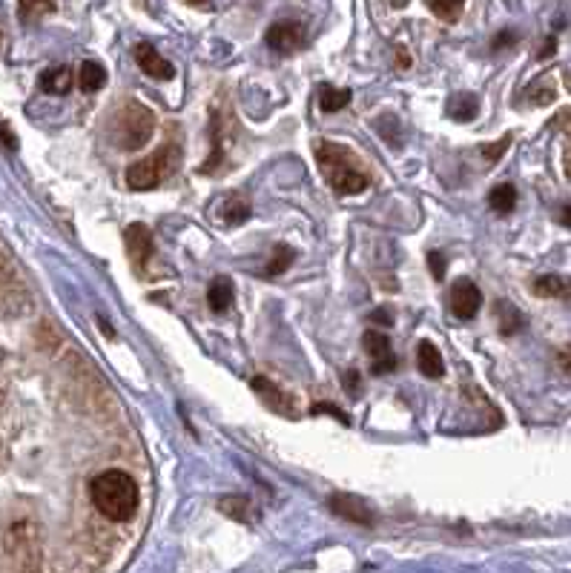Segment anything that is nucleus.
<instances>
[{
    "label": "nucleus",
    "mask_w": 571,
    "mask_h": 573,
    "mask_svg": "<svg viewBox=\"0 0 571 573\" xmlns=\"http://www.w3.org/2000/svg\"><path fill=\"white\" fill-rule=\"evenodd\" d=\"M92 505L109 522H127L138 510V484L124 470H104L90 484Z\"/></svg>",
    "instance_id": "1"
},
{
    "label": "nucleus",
    "mask_w": 571,
    "mask_h": 573,
    "mask_svg": "<svg viewBox=\"0 0 571 573\" xmlns=\"http://www.w3.org/2000/svg\"><path fill=\"white\" fill-rule=\"evenodd\" d=\"M218 210H222V215H215V218H218V221L230 224V227L245 224L247 218H250V204L241 198V195H236V192L224 195V198L218 201Z\"/></svg>",
    "instance_id": "11"
},
{
    "label": "nucleus",
    "mask_w": 571,
    "mask_h": 573,
    "mask_svg": "<svg viewBox=\"0 0 571 573\" xmlns=\"http://www.w3.org/2000/svg\"><path fill=\"white\" fill-rule=\"evenodd\" d=\"M233 296H236L233 282H230V278H215V282L210 284V290H207L210 310L213 313H227L230 304H233Z\"/></svg>",
    "instance_id": "14"
},
{
    "label": "nucleus",
    "mask_w": 571,
    "mask_h": 573,
    "mask_svg": "<svg viewBox=\"0 0 571 573\" xmlns=\"http://www.w3.org/2000/svg\"><path fill=\"white\" fill-rule=\"evenodd\" d=\"M557 364H560V370L571 376V345H566L560 352H557Z\"/></svg>",
    "instance_id": "34"
},
{
    "label": "nucleus",
    "mask_w": 571,
    "mask_h": 573,
    "mask_svg": "<svg viewBox=\"0 0 571 573\" xmlns=\"http://www.w3.org/2000/svg\"><path fill=\"white\" fill-rule=\"evenodd\" d=\"M508 143H512V136H505V138L494 141V143H485V146H482V155L489 158L491 164H494V161H500V158H503V152L508 150Z\"/></svg>",
    "instance_id": "27"
},
{
    "label": "nucleus",
    "mask_w": 571,
    "mask_h": 573,
    "mask_svg": "<svg viewBox=\"0 0 571 573\" xmlns=\"http://www.w3.org/2000/svg\"><path fill=\"white\" fill-rule=\"evenodd\" d=\"M531 290L540 298H571V282L563 275H540Z\"/></svg>",
    "instance_id": "13"
},
{
    "label": "nucleus",
    "mask_w": 571,
    "mask_h": 573,
    "mask_svg": "<svg viewBox=\"0 0 571 573\" xmlns=\"http://www.w3.org/2000/svg\"><path fill=\"white\" fill-rule=\"evenodd\" d=\"M124 241H127V252H129L132 264L141 270V267L153 259V233L144 224H129L124 233Z\"/></svg>",
    "instance_id": "10"
},
{
    "label": "nucleus",
    "mask_w": 571,
    "mask_h": 573,
    "mask_svg": "<svg viewBox=\"0 0 571 573\" xmlns=\"http://www.w3.org/2000/svg\"><path fill=\"white\" fill-rule=\"evenodd\" d=\"M497 315H500V327H503V336H512L522 327V315L520 310H514L512 301H500L497 304Z\"/></svg>",
    "instance_id": "23"
},
{
    "label": "nucleus",
    "mask_w": 571,
    "mask_h": 573,
    "mask_svg": "<svg viewBox=\"0 0 571 573\" xmlns=\"http://www.w3.org/2000/svg\"><path fill=\"white\" fill-rule=\"evenodd\" d=\"M554 127L566 132V155H563V166H566V175H568V181H571V109H563V112L554 118Z\"/></svg>",
    "instance_id": "25"
},
{
    "label": "nucleus",
    "mask_w": 571,
    "mask_h": 573,
    "mask_svg": "<svg viewBox=\"0 0 571 573\" xmlns=\"http://www.w3.org/2000/svg\"><path fill=\"white\" fill-rule=\"evenodd\" d=\"M290 261H293V250L285 247V244H278V247L273 250V259L267 261V275H282Z\"/></svg>",
    "instance_id": "24"
},
{
    "label": "nucleus",
    "mask_w": 571,
    "mask_h": 573,
    "mask_svg": "<svg viewBox=\"0 0 571 573\" xmlns=\"http://www.w3.org/2000/svg\"><path fill=\"white\" fill-rule=\"evenodd\" d=\"M41 89L50 95H66L72 89V69L69 66H52L41 75Z\"/></svg>",
    "instance_id": "15"
},
{
    "label": "nucleus",
    "mask_w": 571,
    "mask_h": 573,
    "mask_svg": "<svg viewBox=\"0 0 571 573\" xmlns=\"http://www.w3.org/2000/svg\"><path fill=\"white\" fill-rule=\"evenodd\" d=\"M391 6H396V9H403V6H408V0H391Z\"/></svg>",
    "instance_id": "39"
},
{
    "label": "nucleus",
    "mask_w": 571,
    "mask_h": 573,
    "mask_svg": "<svg viewBox=\"0 0 571 573\" xmlns=\"http://www.w3.org/2000/svg\"><path fill=\"white\" fill-rule=\"evenodd\" d=\"M477 109H480L477 95H454L451 101H448V115L454 120H473Z\"/></svg>",
    "instance_id": "18"
},
{
    "label": "nucleus",
    "mask_w": 571,
    "mask_h": 573,
    "mask_svg": "<svg viewBox=\"0 0 571 573\" xmlns=\"http://www.w3.org/2000/svg\"><path fill=\"white\" fill-rule=\"evenodd\" d=\"M316 158L322 164V173L331 181V187L342 195H359L362 190H368V178H364L359 169H354V155H350L345 146L327 143L322 141L319 150H316Z\"/></svg>",
    "instance_id": "2"
},
{
    "label": "nucleus",
    "mask_w": 571,
    "mask_h": 573,
    "mask_svg": "<svg viewBox=\"0 0 571 573\" xmlns=\"http://www.w3.org/2000/svg\"><path fill=\"white\" fill-rule=\"evenodd\" d=\"M448 304H451V313L457 315V319H473V315L480 313L482 307V292L480 287L468 282V278H459V282H454L451 287V296H448Z\"/></svg>",
    "instance_id": "6"
},
{
    "label": "nucleus",
    "mask_w": 571,
    "mask_h": 573,
    "mask_svg": "<svg viewBox=\"0 0 571 573\" xmlns=\"http://www.w3.org/2000/svg\"><path fill=\"white\" fill-rule=\"evenodd\" d=\"M331 510L336 516H342L348 522H354V525H364V528H371L376 516H373V510L368 507V502H362V499L356 496H348V493H336L331 496Z\"/></svg>",
    "instance_id": "7"
},
{
    "label": "nucleus",
    "mask_w": 571,
    "mask_h": 573,
    "mask_svg": "<svg viewBox=\"0 0 571 573\" xmlns=\"http://www.w3.org/2000/svg\"><path fill=\"white\" fill-rule=\"evenodd\" d=\"M190 6H199V9H213V4L210 0H187Z\"/></svg>",
    "instance_id": "36"
},
{
    "label": "nucleus",
    "mask_w": 571,
    "mask_h": 573,
    "mask_svg": "<svg viewBox=\"0 0 571 573\" xmlns=\"http://www.w3.org/2000/svg\"><path fill=\"white\" fill-rule=\"evenodd\" d=\"M417 368L422 376H428V379H440L445 373V361L440 356V350H436L431 341H422L419 350H417Z\"/></svg>",
    "instance_id": "12"
},
{
    "label": "nucleus",
    "mask_w": 571,
    "mask_h": 573,
    "mask_svg": "<svg viewBox=\"0 0 571 573\" xmlns=\"http://www.w3.org/2000/svg\"><path fill=\"white\" fill-rule=\"evenodd\" d=\"M362 345H364V350H368V356L373 361L391 356V338H387L382 330H368V333L362 336Z\"/></svg>",
    "instance_id": "20"
},
{
    "label": "nucleus",
    "mask_w": 571,
    "mask_h": 573,
    "mask_svg": "<svg viewBox=\"0 0 571 573\" xmlns=\"http://www.w3.org/2000/svg\"><path fill=\"white\" fill-rule=\"evenodd\" d=\"M101 333H104L106 338H113V336H115V333H113V327H109V324H106L104 319H101Z\"/></svg>",
    "instance_id": "38"
},
{
    "label": "nucleus",
    "mask_w": 571,
    "mask_h": 573,
    "mask_svg": "<svg viewBox=\"0 0 571 573\" xmlns=\"http://www.w3.org/2000/svg\"><path fill=\"white\" fill-rule=\"evenodd\" d=\"M250 384L273 413H278V416H287V419H296V405L290 401V396L285 393V390H278L270 379H264V376H256Z\"/></svg>",
    "instance_id": "8"
},
{
    "label": "nucleus",
    "mask_w": 571,
    "mask_h": 573,
    "mask_svg": "<svg viewBox=\"0 0 571 573\" xmlns=\"http://www.w3.org/2000/svg\"><path fill=\"white\" fill-rule=\"evenodd\" d=\"M514 43H517V35H514V32H508V29H505V32H500V35H497V38H494V49H505V46H514Z\"/></svg>",
    "instance_id": "33"
},
{
    "label": "nucleus",
    "mask_w": 571,
    "mask_h": 573,
    "mask_svg": "<svg viewBox=\"0 0 571 573\" xmlns=\"http://www.w3.org/2000/svg\"><path fill=\"white\" fill-rule=\"evenodd\" d=\"M554 49H557V41H554V38H549V41L543 43V49H540V52H537V58H540V60L551 58V55H554Z\"/></svg>",
    "instance_id": "35"
},
{
    "label": "nucleus",
    "mask_w": 571,
    "mask_h": 573,
    "mask_svg": "<svg viewBox=\"0 0 571 573\" xmlns=\"http://www.w3.org/2000/svg\"><path fill=\"white\" fill-rule=\"evenodd\" d=\"M528 97H531V104L534 106H545V104H551L554 101V83L545 78V81H537L534 87L528 89Z\"/></svg>",
    "instance_id": "26"
},
{
    "label": "nucleus",
    "mask_w": 571,
    "mask_h": 573,
    "mask_svg": "<svg viewBox=\"0 0 571 573\" xmlns=\"http://www.w3.org/2000/svg\"><path fill=\"white\" fill-rule=\"evenodd\" d=\"M566 87L571 89V72H568V75H566Z\"/></svg>",
    "instance_id": "40"
},
{
    "label": "nucleus",
    "mask_w": 571,
    "mask_h": 573,
    "mask_svg": "<svg viewBox=\"0 0 571 573\" xmlns=\"http://www.w3.org/2000/svg\"><path fill=\"white\" fill-rule=\"evenodd\" d=\"M560 221H563L566 227H571V206H563V215H560Z\"/></svg>",
    "instance_id": "37"
},
{
    "label": "nucleus",
    "mask_w": 571,
    "mask_h": 573,
    "mask_svg": "<svg viewBox=\"0 0 571 573\" xmlns=\"http://www.w3.org/2000/svg\"><path fill=\"white\" fill-rule=\"evenodd\" d=\"M489 204H491V210L494 213H512L514 206H517V190L512 184H500V187H494L491 195H489Z\"/></svg>",
    "instance_id": "19"
},
{
    "label": "nucleus",
    "mask_w": 571,
    "mask_h": 573,
    "mask_svg": "<svg viewBox=\"0 0 571 573\" xmlns=\"http://www.w3.org/2000/svg\"><path fill=\"white\" fill-rule=\"evenodd\" d=\"M58 9V0H18V15L23 23H35Z\"/></svg>",
    "instance_id": "17"
},
{
    "label": "nucleus",
    "mask_w": 571,
    "mask_h": 573,
    "mask_svg": "<svg viewBox=\"0 0 571 573\" xmlns=\"http://www.w3.org/2000/svg\"><path fill=\"white\" fill-rule=\"evenodd\" d=\"M425 4H428V9H431L440 20H445V23H457V20H459V15H463L465 0H425Z\"/></svg>",
    "instance_id": "21"
},
{
    "label": "nucleus",
    "mask_w": 571,
    "mask_h": 573,
    "mask_svg": "<svg viewBox=\"0 0 571 573\" xmlns=\"http://www.w3.org/2000/svg\"><path fill=\"white\" fill-rule=\"evenodd\" d=\"M176 164H178V146L173 141H167L158 152H153L150 158H144V161L132 164L127 169V184L136 192L153 190V187L161 184L169 173H173Z\"/></svg>",
    "instance_id": "4"
},
{
    "label": "nucleus",
    "mask_w": 571,
    "mask_h": 573,
    "mask_svg": "<svg viewBox=\"0 0 571 573\" xmlns=\"http://www.w3.org/2000/svg\"><path fill=\"white\" fill-rule=\"evenodd\" d=\"M310 413H313V416H319V413H331V416H336V419L342 422V424H350V419L345 416V413L339 410V407H333V405H316Z\"/></svg>",
    "instance_id": "31"
},
{
    "label": "nucleus",
    "mask_w": 571,
    "mask_h": 573,
    "mask_svg": "<svg viewBox=\"0 0 571 573\" xmlns=\"http://www.w3.org/2000/svg\"><path fill=\"white\" fill-rule=\"evenodd\" d=\"M342 387L350 399H359V390H362V376L359 370H345L342 373Z\"/></svg>",
    "instance_id": "28"
},
{
    "label": "nucleus",
    "mask_w": 571,
    "mask_h": 573,
    "mask_svg": "<svg viewBox=\"0 0 571 573\" xmlns=\"http://www.w3.org/2000/svg\"><path fill=\"white\" fill-rule=\"evenodd\" d=\"M264 43L278 55H293L296 49L305 46V27L296 20H278L267 29Z\"/></svg>",
    "instance_id": "5"
},
{
    "label": "nucleus",
    "mask_w": 571,
    "mask_h": 573,
    "mask_svg": "<svg viewBox=\"0 0 571 573\" xmlns=\"http://www.w3.org/2000/svg\"><path fill=\"white\" fill-rule=\"evenodd\" d=\"M155 115L138 101H129L115 118V146L118 150H141L153 138Z\"/></svg>",
    "instance_id": "3"
},
{
    "label": "nucleus",
    "mask_w": 571,
    "mask_h": 573,
    "mask_svg": "<svg viewBox=\"0 0 571 573\" xmlns=\"http://www.w3.org/2000/svg\"><path fill=\"white\" fill-rule=\"evenodd\" d=\"M394 370H396V359H394V352H391V356L379 359V361H373V373H376V376H385V373H394Z\"/></svg>",
    "instance_id": "30"
},
{
    "label": "nucleus",
    "mask_w": 571,
    "mask_h": 573,
    "mask_svg": "<svg viewBox=\"0 0 571 573\" xmlns=\"http://www.w3.org/2000/svg\"><path fill=\"white\" fill-rule=\"evenodd\" d=\"M371 324L391 327V324H394V315H391V310H373V313H371Z\"/></svg>",
    "instance_id": "32"
},
{
    "label": "nucleus",
    "mask_w": 571,
    "mask_h": 573,
    "mask_svg": "<svg viewBox=\"0 0 571 573\" xmlns=\"http://www.w3.org/2000/svg\"><path fill=\"white\" fill-rule=\"evenodd\" d=\"M78 83L83 92H98L106 83V69L98 64V60H83L81 72H78Z\"/></svg>",
    "instance_id": "16"
},
{
    "label": "nucleus",
    "mask_w": 571,
    "mask_h": 573,
    "mask_svg": "<svg viewBox=\"0 0 571 573\" xmlns=\"http://www.w3.org/2000/svg\"><path fill=\"white\" fill-rule=\"evenodd\" d=\"M136 60H138V66L144 69V75H150L155 81H169V78H176V66L169 64L167 58L158 55V49L150 46V43H138L136 46Z\"/></svg>",
    "instance_id": "9"
},
{
    "label": "nucleus",
    "mask_w": 571,
    "mask_h": 573,
    "mask_svg": "<svg viewBox=\"0 0 571 573\" xmlns=\"http://www.w3.org/2000/svg\"><path fill=\"white\" fill-rule=\"evenodd\" d=\"M428 267H431V273H434V278L436 282H442L445 278V255L442 252H428Z\"/></svg>",
    "instance_id": "29"
},
{
    "label": "nucleus",
    "mask_w": 571,
    "mask_h": 573,
    "mask_svg": "<svg viewBox=\"0 0 571 573\" xmlns=\"http://www.w3.org/2000/svg\"><path fill=\"white\" fill-rule=\"evenodd\" d=\"M350 104V89H336V87H322L319 92V106L325 112H339Z\"/></svg>",
    "instance_id": "22"
}]
</instances>
